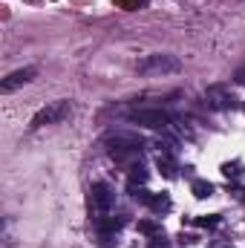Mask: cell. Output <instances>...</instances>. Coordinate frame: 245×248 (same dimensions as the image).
<instances>
[{
  "label": "cell",
  "instance_id": "obj_18",
  "mask_svg": "<svg viewBox=\"0 0 245 248\" xmlns=\"http://www.w3.org/2000/svg\"><path fill=\"white\" fill-rule=\"evenodd\" d=\"M240 199H243V202H245V187H243V190H240Z\"/></svg>",
  "mask_w": 245,
  "mask_h": 248
},
{
  "label": "cell",
  "instance_id": "obj_5",
  "mask_svg": "<svg viewBox=\"0 0 245 248\" xmlns=\"http://www.w3.org/2000/svg\"><path fill=\"white\" fill-rule=\"evenodd\" d=\"M90 202H92V208H95V211L107 214V211L113 208V202H116V193L110 190V185H104V182H95V185L90 187Z\"/></svg>",
  "mask_w": 245,
  "mask_h": 248
},
{
  "label": "cell",
  "instance_id": "obj_6",
  "mask_svg": "<svg viewBox=\"0 0 245 248\" xmlns=\"http://www.w3.org/2000/svg\"><path fill=\"white\" fill-rule=\"evenodd\" d=\"M35 75H38V69H35V66H23V69H15L12 75H6V78H3L0 90H3V93H12V90H17V87L29 84Z\"/></svg>",
  "mask_w": 245,
  "mask_h": 248
},
{
  "label": "cell",
  "instance_id": "obj_17",
  "mask_svg": "<svg viewBox=\"0 0 245 248\" xmlns=\"http://www.w3.org/2000/svg\"><path fill=\"white\" fill-rule=\"evenodd\" d=\"M147 248H170L168 246V240H165V237H156V240H150V246Z\"/></svg>",
  "mask_w": 245,
  "mask_h": 248
},
{
  "label": "cell",
  "instance_id": "obj_2",
  "mask_svg": "<svg viewBox=\"0 0 245 248\" xmlns=\"http://www.w3.org/2000/svg\"><path fill=\"white\" fill-rule=\"evenodd\" d=\"M72 113V107H69V101H52V104H46L44 110H38L35 116H32V130H38V127H46V124H58L63 122L66 116Z\"/></svg>",
  "mask_w": 245,
  "mask_h": 248
},
{
  "label": "cell",
  "instance_id": "obj_7",
  "mask_svg": "<svg viewBox=\"0 0 245 248\" xmlns=\"http://www.w3.org/2000/svg\"><path fill=\"white\" fill-rule=\"evenodd\" d=\"M133 196L138 199V202H144V205H150L156 214H165V211H170V196L168 193H150V190H133Z\"/></svg>",
  "mask_w": 245,
  "mask_h": 248
},
{
  "label": "cell",
  "instance_id": "obj_4",
  "mask_svg": "<svg viewBox=\"0 0 245 248\" xmlns=\"http://www.w3.org/2000/svg\"><path fill=\"white\" fill-rule=\"evenodd\" d=\"M110 144H113L110 147V156L113 159H127V156H138L141 153V141L133 139V136H116Z\"/></svg>",
  "mask_w": 245,
  "mask_h": 248
},
{
  "label": "cell",
  "instance_id": "obj_11",
  "mask_svg": "<svg viewBox=\"0 0 245 248\" xmlns=\"http://www.w3.org/2000/svg\"><path fill=\"white\" fill-rule=\"evenodd\" d=\"M156 165H159V170L165 173V176H176V162L170 159V153H159V159H156Z\"/></svg>",
  "mask_w": 245,
  "mask_h": 248
},
{
  "label": "cell",
  "instance_id": "obj_15",
  "mask_svg": "<svg viewBox=\"0 0 245 248\" xmlns=\"http://www.w3.org/2000/svg\"><path fill=\"white\" fill-rule=\"evenodd\" d=\"M196 225H202V228H216V225H219V217H216V214H211V217H196Z\"/></svg>",
  "mask_w": 245,
  "mask_h": 248
},
{
  "label": "cell",
  "instance_id": "obj_9",
  "mask_svg": "<svg viewBox=\"0 0 245 248\" xmlns=\"http://www.w3.org/2000/svg\"><path fill=\"white\" fill-rule=\"evenodd\" d=\"M122 225H124L122 217H98L95 219V228L101 234H116V231H122Z\"/></svg>",
  "mask_w": 245,
  "mask_h": 248
},
{
  "label": "cell",
  "instance_id": "obj_10",
  "mask_svg": "<svg viewBox=\"0 0 245 248\" xmlns=\"http://www.w3.org/2000/svg\"><path fill=\"white\" fill-rule=\"evenodd\" d=\"M144 182H147V170H144L141 165H138V168H133V170H130V179H127V187H130V193H133V190H138V187L144 185Z\"/></svg>",
  "mask_w": 245,
  "mask_h": 248
},
{
  "label": "cell",
  "instance_id": "obj_12",
  "mask_svg": "<svg viewBox=\"0 0 245 248\" xmlns=\"http://www.w3.org/2000/svg\"><path fill=\"white\" fill-rule=\"evenodd\" d=\"M138 231L147 234V237H162V225H159L156 219H141V222H138Z\"/></svg>",
  "mask_w": 245,
  "mask_h": 248
},
{
  "label": "cell",
  "instance_id": "obj_16",
  "mask_svg": "<svg viewBox=\"0 0 245 248\" xmlns=\"http://www.w3.org/2000/svg\"><path fill=\"white\" fill-rule=\"evenodd\" d=\"M147 0H116V6L119 9H138V6H144Z\"/></svg>",
  "mask_w": 245,
  "mask_h": 248
},
{
  "label": "cell",
  "instance_id": "obj_1",
  "mask_svg": "<svg viewBox=\"0 0 245 248\" xmlns=\"http://www.w3.org/2000/svg\"><path fill=\"white\" fill-rule=\"evenodd\" d=\"M179 69H182V61L176 55H147L138 61L141 75H173Z\"/></svg>",
  "mask_w": 245,
  "mask_h": 248
},
{
  "label": "cell",
  "instance_id": "obj_8",
  "mask_svg": "<svg viewBox=\"0 0 245 248\" xmlns=\"http://www.w3.org/2000/svg\"><path fill=\"white\" fill-rule=\"evenodd\" d=\"M205 98H208V104H211V107H216V110H228V107H234V104H237V98H234V95H228V93H222L219 87L208 90V93H205Z\"/></svg>",
  "mask_w": 245,
  "mask_h": 248
},
{
  "label": "cell",
  "instance_id": "obj_3",
  "mask_svg": "<svg viewBox=\"0 0 245 248\" xmlns=\"http://www.w3.org/2000/svg\"><path fill=\"white\" fill-rule=\"evenodd\" d=\"M130 122L141 124V127H150V130H165L170 124V116L165 110H133Z\"/></svg>",
  "mask_w": 245,
  "mask_h": 248
},
{
  "label": "cell",
  "instance_id": "obj_13",
  "mask_svg": "<svg viewBox=\"0 0 245 248\" xmlns=\"http://www.w3.org/2000/svg\"><path fill=\"white\" fill-rule=\"evenodd\" d=\"M190 190H193V196H196V199H208V196H214V185H211V182H202V179H199V182H193Z\"/></svg>",
  "mask_w": 245,
  "mask_h": 248
},
{
  "label": "cell",
  "instance_id": "obj_14",
  "mask_svg": "<svg viewBox=\"0 0 245 248\" xmlns=\"http://www.w3.org/2000/svg\"><path fill=\"white\" fill-rule=\"evenodd\" d=\"M222 173H225L228 179H240V176H243V162H228V165H222Z\"/></svg>",
  "mask_w": 245,
  "mask_h": 248
}]
</instances>
